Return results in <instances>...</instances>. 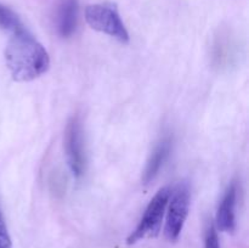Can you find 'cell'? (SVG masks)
<instances>
[{
  "label": "cell",
  "mask_w": 249,
  "mask_h": 248,
  "mask_svg": "<svg viewBox=\"0 0 249 248\" xmlns=\"http://www.w3.org/2000/svg\"><path fill=\"white\" fill-rule=\"evenodd\" d=\"M5 61L12 78L17 82L36 79L50 67L48 51L26 27L10 35L5 49Z\"/></svg>",
  "instance_id": "1"
},
{
  "label": "cell",
  "mask_w": 249,
  "mask_h": 248,
  "mask_svg": "<svg viewBox=\"0 0 249 248\" xmlns=\"http://www.w3.org/2000/svg\"><path fill=\"white\" fill-rule=\"evenodd\" d=\"M85 21L92 29L113 36L123 44L129 43V33L118 9L112 2L91 4L85 7Z\"/></svg>",
  "instance_id": "2"
},
{
  "label": "cell",
  "mask_w": 249,
  "mask_h": 248,
  "mask_svg": "<svg viewBox=\"0 0 249 248\" xmlns=\"http://www.w3.org/2000/svg\"><path fill=\"white\" fill-rule=\"evenodd\" d=\"M170 187L164 186L158 190L157 194L153 196L141 218L140 223L136 226L135 230L130 233V236L126 240L128 245H134L138 241L142 240L146 236L156 237L160 233L162 228L163 216L167 211V204L169 201Z\"/></svg>",
  "instance_id": "3"
},
{
  "label": "cell",
  "mask_w": 249,
  "mask_h": 248,
  "mask_svg": "<svg viewBox=\"0 0 249 248\" xmlns=\"http://www.w3.org/2000/svg\"><path fill=\"white\" fill-rule=\"evenodd\" d=\"M190 209V187L186 182H179L174 190H170L167 204V220L164 235L168 241L175 242L181 233Z\"/></svg>",
  "instance_id": "4"
},
{
  "label": "cell",
  "mask_w": 249,
  "mask_h": 248,
  "mask_svg": "<svg viewBox=\"0 0 249 248\" xmlns=\"http://www.w3.org/2000/svg\"><path fill=\"white\" fill-rule=\"evenodd\" d=\"M66 155L68 167L75 177H80L85 170L83 128L78 117H73L66 130Z\"/></svg>",
  "instance_id": "5"
},
{
  "label": "cell",
  "mask_w": 249,
  "mask_h": 248,
  "mask_svg": "<svg viewBox=\"0 0 249 248\" xmlns=\"http://www.w3.org/2000/svg\"><path fill=\"white\" fill-rule=\"evenodd\" d=\"M236 201H237V187L235 182H232L226 190L216 213V226L224 232H232L235 230Z\"/></svg>",
  "instance_id": "6"
},
{
  "label": "cell",
  "mask_w": 249,
  "mask_h": 248,
  "mask_svg": "<svg viewBox=\"0 0 249 248\" xmlns=\"http://www.w3.org/2000/svg\"><path fill=\"white\" fill-rule=\"evenodd\" d=\"M78 0H63L57 14V31L61 36L68 38L74 33L78 22Z\"/></svg>",
  "instance_id": "7"
},
{
  "label": "cell",
  "mask_w": 249,
  "mask_h": 248,
  "mask_svg": "<svg viewBox=\"0 0 249 248\" xmlns=\"http://www.w3.org/2000/svg\"><path fill=\"white\" fill-rule=\"evenodd\" d=\"M170 150H172V140H170V138L163 139L158 143V146L155 148L152 155H151L150 159H148L147 164H146L145 172H143L142 181L145 184H150L157 177L160 168L163 167L164 162L167 160L168 156H169Z\"/></svg>",
  "instance_id": "8"
},
{
  "label": "cell",
  "mask_w": 249,
  "mask_h": 248,
  "mask_svg": "<svg viewBox=\"0 0 249 248\" xmlns=\"http://www.w3.org/2000/svg\"><path fill=\"white\" fill-rule=\"evenodd\" d=\"M24 26L21 22L19 17L10 7L0 2V29L11 34L23 29Z\"/></svg>",
  "instance_id": "9"
},
{
  "label": "cell",
  "mask_w": 249,
  "mask_h": 248,
  "mask_svg": "<svg viewBox=\"0 0 249 248\" xmlns=\"http://www.w3.org/2000/svg\"><path fill=\"white\" fill-rule=\"evenodd\" d=\"M204 248H220V243H219L218 231L216 228L211 224L207 230L206 233V242H204Z\"/></svg>",
  "instance_id": "10"
},
{
  "label": "cell",
  "mask_w": 249,
  "mask_h": 248,
  "mask_svg": "<svg viewBox=\"0 0 249 248\" xmlns=\"http://www.w3.org/2000/svg\"><path fill=\"white\" fill-rule=\"evenodd\" d=\"M11 238H10L6 224H5L4 216L0 211V248H11Z\"/></svg>",
  "instance_id": "11"
}]
</instances>
